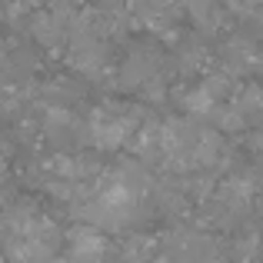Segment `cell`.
Masks as SVG:
<instances>
[{"instance_id": "obj_1", "label": "cell", "mask_w": 263, "mask_h": 263, "mask_svg": "<svg viewBox=\"0 0 263 263\" xmlns=\"http://www.w3.org/2000/svg\"><path fill=\"white\" fill-rule=\"evenodd\" d=\"M137 117L134 114H123V107H97L90 114V140L93 147L100 150H120L123 143H130V137L137 134Z\"/></svg>"}, {"instance_id": "obj_2", "label": "cell", "mask_w": 263, "mask_h": 263, "mask_svg": "<svg viewBox=\"0 0 263 263\" xmlns=\"http://www.w3.org/2000/svg\"><path fill=\"white\" fill-rule=\"evenodd\" d=\"M70 67H77L80 73L87 77H100L103 73V64H107V50H103L100 37L93 33H84V30H73V40H70Z\"/></svg>"}, {"instance_id": "obj_3", "label": "cell", "mask_w": 263, "mask_h": 263, "mask_svg": "<svg viewBox=\"0 0 263 263\" xmlns=\"http://www.w3.org/2000/svg\"><path fill=\"white\" fill-rule=\"evenodd\" d=\"M67 247H70V263H100L107 253V240L97 227H73L67 233Z\"/></svg>"}, {"instance_id": "obj_4", "label": "cell", "mask_w": 263, "mask_h": 263, "mask_svg": "<svg viewBox=\"0 0 263 263\" xmlns=\"http://www.w3.org/2000/svg\"><path fill=\"white\" fill-rule=\"evenodd\" d=\"M67 13H60V10H47V13H37L33 17V37L40 40V44H47V47H57L60 40L67 37Z\"/></svg>"}, {"instance_id": "obj_5", "label": "cell", "mask_w": 263, "mask_h": 263, "mask_svg": "<svg viewBox=\"0 0 263 263\" xmlns=\"http://www.w3.org/2000/svg\"><path fill=\"white\" fill-rule=\"evenodd\" d=\"M186 13L197 24V30L203 33H217L220 24H223V13H220V0H190L186 4Z\"/></svg>"}, {"instance_id": "obj_6", "label": "cell", "mask_w": 263, "mask_h": 263, "mask_svg": "<svg viewBox=\"0 0 263 263\" xmlns=\"http://www.w3.org/2000/svg\"><path fill=\"white\" fill-rule=\"evenodd\" d=\"M157 260V240L150 237H134L120 250V263H154Z\"/></svg>"}, {"instance_id": "obj_7", "label": "cell", "mask_w": 263, "mask_h": 263, "mask_svg": "<svg viewBox=\"0 0 263 263\" xmlns=\"http://www.w3.org/2000/svg\"><path fill=\"white\" fill-rule=\"evenodd\" d=\"M260 253H263V243H260V233H257V230L240 233L237 243H233V257H237L240 263H253V260H260Z\"/></svg>"}, {"instance_id": "obj_8", "label": "cell", "mask_w": 263, "mask_h": 263, "mask_svg": "<svg viewBox=\"0 0 263 263\" xmlns=\"http://www.w3.org/2000/svg\"><path fill=\"white\" fill-rule=\"evenodd\" d=\"M220 4H223L227 10H233V13H253L263 0H220Z\"/></svg>"}, {"instance_id": "obj_9", "label": "cell", "mask_w": 263, "mask_h": 263, "mask_svg": "<svg viewBox=\"0 0 263 263\" xmlns=\"http://www.w3.org/2000/svg\"><path fill=\"white\" fill-rule=\"evenodd\" d=\"M50 263H70V260H57V257H53V260H50Z\"/></svg>"}]
</instances>
